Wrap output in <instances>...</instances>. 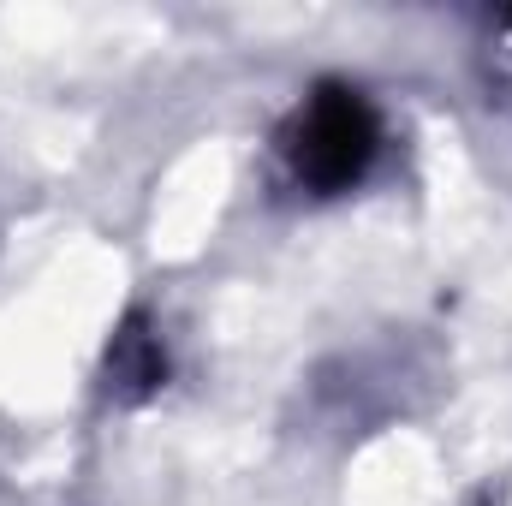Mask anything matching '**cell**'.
Segmentation results:
<instances>
[{
  "instance_id": "cell-1",
  "label": "cell",
  "mask_w": 512,
  "mask_h": 506,
  "mask_svg": "<svg viewBox=\"0 0 512 506\" xmlns=\"http://www.w3.org/2000/svg\"><path fill=\"white\" fill-rule=\"evenodd\" d=\"M376 155H382V120H376L370 96L352 84L310 90L292 108V120L280 126V167L310 197H340V191L364 185Z\"/></svg>"
},
{
  "instance_id": "cell-2",
  "label": "cell",
  "mask_w": 512,
  "mask_h": 506,
  "mask_svg": "<svg viewBox=\"0 0 512 506\" xmlns=\"http://www.w3.org/2000/svg\"><path fill=\"white\" fill-rule=\"evenodd\" d=\"M167 381V352L161 340L143 328V322H126L108 346V393L114 399H143Z\"/></svg>"
}]
</instances>
